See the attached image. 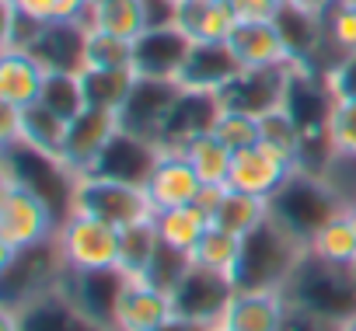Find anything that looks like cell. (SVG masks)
I'll list each match as a JSON object with an SVG mask.
<instances>
[{"label": "cell", "mask_w": 356, "mask_h": 331, "mask_svg": "<svg viewBox=\"0 0 356 331\" xmlns=\"http://www.w3.org/2000/svg\"><path fill=\"white\" fill-rule=\"evenodd\" d=\"M227 46H231V53L238 56V63L245 70L290 63V53H286V42H283L276 22H238L231 39H227Z\"/></svg>", "instance_id": "ffe728a7"}, {"label": "cell", "mask_w": 356, "mask_h": 331, "mask_svg": "<svg viewBox=\"0 0 356 331\" xmlns=\"http://www.w3.org/2000/svg\"><path fill=\"white\" fill-rule=\"evenodd\" d=\"M328 139L335 157L356 160V101H335L328 115Z\"/></svg>", "instance_id": "d590c367"}, {"label": "cell", "mask_w": 356, "mask_h": 331, "mask_svg": "<svg viewBox=\"0 0 356 331\" xmlns=\"http://www.w3.org/2000/svg\"><path fill=\"white\" fill-rule=\"evenodd\" d=\"M290 77L293 67H262V70H241L224 91H220V105L224 108H238L248 115H266L273 108H280L286 101L290 91Z\"/></svg>", "instance_id": "5bb4252c"}, {"label": "cell", "mask_w": 356, "mask_h": 331, "mask_svg": "<svg viewBox=\"0 0 356 331\" xmlns=\"http://www.w3.org/2000/svg\"><path fill=\"white\" fill-rule=\"evenodd\" d=\"M39 105L49 108L53 115H60L63 122H70L74 115H81V112L88 108L84 87H81V74H77V70H49Z\"/></svg>", "instance_id": "4dcf8cb0"}, {"label": "cell", "mask_w": 356, "mask_h": 331, "mask_svg": "<svg viewBox=\"0 0 356 331\" xmlns=\"http://www.w3.org/2000/svg\"><path fill=\"white\" fill-rule=\"evenodd\" d=\"M238 258H241V237L238 234H227L220 227L210 223V230L203 234L200 248L193 251V265L200 269H210V272H220V275H234L238 269Z\"/></svg>", "instance_id": "d6a6232c"}, {"label": "cell", "mask_w": 356, "mask_h": 331, "mask_svg": "<svg viewBox=\"0 0 356 331\" xmlns=\"http://www.w3.org/2000/svg\"><path fill=\"white\" fill-rule=\"evenodd\" d=\"M171 321H175L171 293L150 282L147 275H126L115 307V331H161Z\"/></svg>", "instance_id": "4fadbf2b"}, {"label": "cell", "mask_w": 356, "mask_h": 331, "mask_svg": "<svg viewBox=\"0 0 356 331\" xmlns=\"http://www.w3.org/2000/svg\"><path fill=\"white\" fill-rule=\"evenodd\" d=\"M157 251H161V237H157L154 217L122 227V234H119V272L122 275H147Z\"/></svg>", "instance_id": "f1b7e54d"}, {"label": "cell", "mask_w": 356, "mask_h": 331, "mask_svg": "<svg viewBox=\"0 0 356 331\" xmlns=\"http://www.w3.org/2000/svg\"><path fill=\"white\" fill-rule=\"evenodd\" d=\"M213 133L231 150L255 146L259 143V115H248V112H238V108H220V115L213 122Z\"/></svg>", "instance_id": "e575fe53"}, {"label": "cell", "mask_w": 356, "mask_h": 331, "mask_svg": "<svg viewBox=\"0 0 356 331\" xmlns=\"http://www.w3.org/2000/svg\"><path fill=\"white\" fill-rule=\"evenodd\" d=\"M203 331H231V328H224V324H220V321H217V324H207V328H203Z\"/></svg>", "instance_id": "f6af8a7d"}, {"label": "cell", "mask_w": 356, "mask_h": 331, "mask_svg": "<svg viewBox=\"0 0 356 331\" xmlns=\"http://www.w3.org/2000/svg\"><path fill=\"white\" fill-rule=\"evenodd\" d=\"M88 28L119 35V39H140L147 32V15H143V0H95Z\"/></svg>", "instance_id": "4316f807"}, {"label": "cell", "mask_w": 356, "mask_h": 331, "mask_svg": "<svg viewBox=\"0 0 356 331\" xmlns=\"http://www.w3.org/2000/svg\"><path fill=\"white\" fill-rule=\"evenodd\" d=\"M231 293H234V282H231L227 275L193 265V269L186 272V279L171 289L175 317L193 321V324H200V328L217 324V321L224 317V307H227Z\"/></svg>", "instance_id": "7c38bea8"}, {"label": "cell", "mask_w": 356, "mask_h": 331, "mask_svg": "<svg viewBox=\"0 0 356 331\" xmlns=\"http://www.w3.org/2000/svg\"><path fill=\"white\" fill-rule=\"evenodd\" d=\"M321 28H325L328 63L356 53V0H325L321 4Z\"/></svg>", "instance_id": "f546056e"}, {"label": "cell", "mask_w": 356, "mask_h": 331, "mask_svg": "<svg viewBox=\"0 0 356 331\" xmlns=\"http://www.w3.org/2000/svg\"><path fill=\"white\" fill-rule=\"evenodd\" d=\"M193 46L196 42L175 22L147 28L140 39H133V74L143 80H178Z\"/></svg>", "instance_id": "30bf717a"}, {"label": "cell", "mask_w": 356, "mask_h": 331, "mask_svg": "<svg viewBox=\"0 0 356 331\" xmlns=\"http://www.w3.org/2000/svg\"><path fill=\"white\" fill-rule=\"evenodd\" d=\"M60 223L63 217H56L53 203L42 192L8 171L0 175V258L49 244Z\"/></svg>", "instance_id": "6da1fadb"}, {"label": "cell", "mask_w": 356, "mask_h": 331, "mask_svg": "<svg viewBox=\"0 0 356 331\" xmlns=\"http://www.w3.org/2000/svg\"><path fill=\"white\" fill-rule=\"evenodd\" d=\"M342 196L328 185V178L307 175V171H293V178L269 199V217L290 230L297 241H311L332 217L342 213Z\"/></svg>", "instance_id": "277c9868"}, {"label": "cell", "mask_w": 356, "mask_h": 331, "mask_svg": "<svg viewBox=\"0 0 356 331\" xmlns=\"http://www.w3.org/2000/svg\"><path fill=\"white\" fill-rule=\"evenodd\" d=\"M46 77L49 67L32 49H4V56H0V108L25 112L39 105Z\"/></svg>", "instance_id": "2e32d148"}, {"label": "cell", "mask_w": 356, "mask_h": 331, "mask_svg": "<svg viewBox=\"0 0 356 331\" xmlns=\"http://www.w3.org/2000/svg\"><path fill=\"white\" fill-rule=\"evenodd\" d=\"M290 300L283 289H234L220 324L231 331H283Z\"/></svg>", "instance_id": "e0dca14e"}, {"label": "cell", "mask_w": 356, "mask_h": 331, "mask_svg": "<svg viewBox=\"0 0 356 331\" xmlns=\"http://www.w3.org/2000/svg\"><path fill=\"white\" fill-rule=\"evenodd\" d=\"M91 4H95V0H91Z\"/></svg>", "instance_id": "7dc6e473"}, {"label": "cell", "mask_w": 356, "mask_h": 331, "mask_svg": "<svg viewBox=\"0 0 356 331\" xmlns=\"http://www.w3.org/2000/svg\"><path fill=\"white\" fill-rule=\"evenodd\" d=\"M307 244L283 230L273 217L259 223L248 237H241V258L231 275L234 289H283Z\"/></svg>", "instance_id": "7a4b0ae2"}, {"label": "cell", "mask_w": 356, "mask_h": 331, "mask_svg": "<svg viewBox=\"0 0 356 331\" xmlns=\"http://www.w3.org/2000/svg\"><path fill=\"white\" fill-rule=\"evenodd\" d=\"M178 98H182V84L178 80H143V77H136L133 94L119 108V129L161 146L164 126H168Z\"/></svg>", "instance_id": "ba28073f"}, {"label": "cell", "mask_w": 356, "mask_h": 331, "mask_svg": "<svg viewBox=\"0 0 356 331\" xmlns=\"http://www.w3.org/2000/svg\"><path fill=\"white\" fill-rule=\"evenodd\" d=\"M189 269H193V258H189V255H182V251H175V248L161 244V251H157V258H154V265H150L147 279L171 293L178 282L186 279V272H189Z\"/></svg>", "instance_id": "8d00e7d4"}, {"label": "cell", "mask_w": 356, "mask_h": 331, "mask_svg": "<svg viewBox=\"0 0 356 331\" xmlns=\"http://www.w3.org/2000/svg\"><path fill=\"white\" fill-rule=\"evenodd\" d=\"M217 4H231V8H234V4H238V0H217Z\"/></svg>", "instance_id": "bcb514c9"}, {"label": "cell", "mask_w": 356, "mask_h": 331, "mask_svg": "<svg viewBox=\"0 0 356 331\" xmlns=\"http://www.w3.org/2000/svg\"><path fill=\"white\" fill-rule=\"evenodd\" d=\"M119 227L84 217V213H67L60 230H56V251L67 272H105L119 269Z\"/></svg>", "instance_id": "8992f818"}, {"label": "cell", "mask_w": 356, "mask_h": 331, "mask_svg": "<svg viewBox=\"0 0 356 331\" xmlns=\"http://www.w3.org/2000/svg\"><path fill=\"white\" fill-rule=\"evenodd\" d=\"M283 293L293 307H300L314 317H325L332 324H342L346 317L356 314V272L325 265L307 251L297 262V269L290 272Z\"/></svg>", "instance_id": "3957f363"}, {"label": "cell", "mask_w": 356, "mask_h": 331, "mask_svg": "<svg viewBox=\"0 0 356 331\" xmlns=\"http://www.w3.org/2000/svg\"><path fill=\"white\" fill-rule=\"evenodd\" d=\"M84 67H95V70H133V39H119V35L88 28Z\"/></svg>", "instance_id": "836d02e7"}, {"label": "cell", "mask_w": 356, "mask_h": 331, "mask_svg": "<svg viewBox=\"0 0 356 331\" xmlns=\"http://www.w3.org/2000/svg\"><path fill=\"white\" fill-rule=\"evenodd\" d=\"M342 213H346V220L353 223V230H356V199H349L346 206H342Z\"/></svg>", "instance_id": "7bdbcfd3"}, {"label": "cell", "mask_w": 356, "mask_h": 331, "mask_svg": "<svg viewBox=\"0 0 356 331\" xmlns=\"http://www.w3.org/2000/svg\"><path fill=\"white\" fill-rule=\"evenodd\" d=\"M245 67L238 63V56L231 53L227 42H196L182 74H178V84L186 91H210L220 94Z\"/></svg>", "instance_id": "ac0fdd59"}, {"label": "cell", "mask_w": 356, "mask_h": 331, "mask_svg": "<svg viewBox=\"0 0 356 331\" xmlns=\"http://www.w3.org/2000/svg\"><path fill=\"white\" fill-rule=\"evenodd\" d=\"M175 25L193 42H227L238 15L231 4H217V0H175Z\"/></svg>", "instance_id": "44dd1931"}, {"label": "cell", "mask_w": 356, "mask_h": 331, "mask_svg": "<svg viewBox=\"0 0 356 331\" xmlns=\"http://www.w3.org/2000/svg\"><path fill=\"white\" fill-rule=\"evenodd\" d=\"M122 282H126V275L119 269L63 272L56 293L70 303V310L84 321L88 331H115V307H119Z\"/></svg>", "instance_id": "52a82bcc"}, {"label": "cell", "mask_w": 356, "mask_h": 331, "mask_svg": "<svg viewBox=\"0 0 356 331\" xmlns=\"http://www.w3.org/2000/svg\"><path fill=\"white\" fill-rule=\"evenodd\" d=\"M154 227H157V237L161 244L175 248L193 258V251L200 248L203 234L210 230V213L200 210L196 203L189 206H175V210H157L154 213Z\"/></svg>", "instance_id": "603a6c76"}, {"label": "cell", "mask_w": 356, "mask_h": 331, "mask_svg": "<svg viewBox=\"0 0 356 331\" xmlns=\"http://www.w3.org/2000/svg\"><path fill=\"white\" fill-rule=\"evenodd\" d=\"M200 189H203V182H200L196 168L189 164L186 150L182 146H161L154 168H150V175L143 182V192H147L154 213L157 210H175V206L196 203L200 199Z\"/></svg>", "instance_id": "8fae6325"}, {"label": "cell", "mask_w": 356, "mask_h": 331, "mask_svg": "<svg viewBox=\"0 0 356 331\" xmlns=\"http://www.w3.org/2000/svg\"><path fill=\"white\" fill-rule=\"evenodd\" d=\"M119 133V112H105V108H84L81 115H74L67 122V136H63V150H60V164L74 175H91L98 157L105 153V146L112 143V136Z\"/></svg>", "instance_id": "9c48e42d"}, {"label": "cell", "mask_w": 356, "mask_h": 331, "mask_svg": "<svg viewBox=\"0 0 356 331\" xmlns=\"http://www.w3.org/2000/svg\"><path fill=\"white\" fill-rule=\"evenodd\" d=\"M15 4V11L35 25H53V22H63V4L60 0H8Z\"/></svg>", "instance_id": "f35d334b"}, {"label": "cell", "mask_w": 356, "mask_h": 331, "mask_svg": "<svg viewBox=\"0 0 356 331\" xmlns=\"http://www.w3.org/2000/svg\"><path fill=\"white\" fill-rule=\"evenodd\" d=\"M307 255H314L325 265L335 269H353L356 272V230L346 220V213L332 217L311 241H307Z\"/></svg>", "instance_id": "484cf974"}, {"label": "cell", "mask_w": 356, "mask_h": 331, "mask_svg": "<svg viewBox=\"0 0 356 331\" xmlns=\"http://www.w3.org/2000/svg\"><path fill=\"white\" fill-rule=\"evenodd\" d=\"M161 331H203L200 324H193V321H182V317H175L171 324H164Z\"/></svg>", "instance_id": "b9f144b4"}, {"label": "cell", "mask_w": 356, "mask_h": 331, "mask_svg": "<svg viewBox=\"0 0 356 331\" xmlns=\"http://www.w3.org/2000/svg\"><path fill=\"white\" fill-rule=\"evenodd\" d=\"M84 39H88L84 22H53V25L39 28V35L32 39L29 49L49 70H81L84 67Z\"/></svg>", "instance_id": "7402d4cb"}, {"label": "cell", "mask_w": 356, "mask_h": 331, "mask_svg": "<svg viewBox=\"0 0 356 331\" xmlns=\"http://www.w3.org/2000/svg\"><path fill=\"white\" fill-rule=\"evenodd\" d=\"M297 171V164L273 153L269 146L255 143V146H245V150H234V160H231V175H227V185L238 189V192H248V196H262V199H273Z\"/></svg>", "instance_id": "9a60e30c"}, {"label": "cell", "mask_w": 356, "mask_h": 331, "mask_svg": "<svg viewBox=\"0 0 356 331\" xmlns=\"http://www.w3.org/2000/svg\"><path fill=\"white\" fill-rule=\"evenodd\" d=\"M286 0H238L234 15L238 22H276Z\"/></svg>", "instance_id": "ab89813d"}, {"label": "cell", "mask_w": 356, "mask_h": 331, "mask_svg": "<svg viewBox=\"0 0 356 331\" xmlns=\"http://www.w3.org/2000/svg\"><path fill=\"white\" fill-rule=\"evenodd\" d=\"M339 331H356V314H353V317H346V321L339 324Z\"/></svg>", "instance_id": "ee69618b"}, {"label": "cell", "mask_w": 356, "mask_h": 331, "mask_svg": "<svg viewBox=\"0 0 356 331\" xmlns=\"http://www.w3.org/2000/svg\"><path fill=\"white\" fill-rule=\"evenodd\" d=\"M283 331H339V324H332L325 317H314V314H307V310H300V307L290 303V314L283 321Z\"/></svg>", "instance_id": "60d3db41"}, {"label": "cell", "mask_w": 356, "mask_h": 331, "mask_svg": "<svg viewBox=\"0 0 356 331\" xmlns=\"http://www.w3.org/2000/svg\"><path fill=\"white\" fill-rule=\"evenodd\" d=\"M321 80H325V87L335 101H356V53L328 63L321 70Z\"/></svg>", "instance_id": "74e56055"}, {"label": "cell", "mask_w": 356, "mask_h": 331, "mask_svg": "<svg viewBox=\"0 0 356 331\" xmlns=\"http://www.w3.org/2000/svg\"><path fill=\"white\" fill-rule=\"evenodd\" d=\"M81 87H84V101L91 108H105V112H119L126 105V98L133 94L136 74L133 70H95V67H81Z\"/></svg>", "instance_id": "d4e9b609"}, {"label": "cell", "mask_w": 356, "mask_h": 331, "mask_svg": "<svg viewBox=\"0 0 356 331\" xmlns=\"http://www.w3.org/2000/svg\"><path fill=\"white\" fill-rule=\"evenodd\" d=\"M269 220V199L262 196H248V192H238L227 185L224 199L217 203V210L210 213V223L227 230V234H238V237H248L259 223Z\"/></svg>", "instance_id": "cb8c5ba5"}, {"label": "cell", "mask_w": 356, "mask_h": 331, "mask_svg": "<svg viewBox=\"0 0 356 331\" xmlns=\"http://www.w3.org/2000/svg\"><path fill=\"white\" fill-rule=\"evenodd\" d=\"M186 157L196 168L200 182L203 185H227V175H231V160H234V150L210 129V133H200L193 136L186 146Z\"/></svg>", "instance_id": "83f0119b"}, {"label": "cell", "mask_w": 356, "mask_h": 331, "mask_svg": "<svg viewBox=\"0 0 356 331\" xmlns=\"http://www.w3.org/2000/svg\"><path fill=\"white\" fill-rule=\"evenodd\" d=\"M259 143L297 164V153H300V143H304V129L286 112V105H280V108L259 115Z\"/></svg>", "instance_id": "1f68e13d"}, {"label": "cell", "mask_w": 356, "mask_h": 331, "mask_svg": "<svg viewBox=\"0 0 356 331\" xmlns=\"http://www.w3.org/2000/svg\"><path fill=\"white\" fill-rule=\"evenodd\" d=\"M157 143L150 139H140L126 129H119L112 136V143L105 146V153L98 157L95 171L91 175H105V178H119V182H133V185H143L154 160H157Z\"/></svg>", "instance_id": "d6986e66"}, {"label": "cell", "mask_w": 356, "mask_h": 331, "mask_svg": "<svg viewBox=\"0 0 356 331\" xmlns=\"http://www.w3.org/2000/svg\"><path fill=\"white\" fill-rule=\"evenodd\" d=\"M70 213H84V217L105 220V223H112V227L122 230L129 223L150 220L154 217V206H150L143 185L105 178V175H81L74 182Z\"/></svg>", "instance_id": "5b68a950"}]
</instances>
